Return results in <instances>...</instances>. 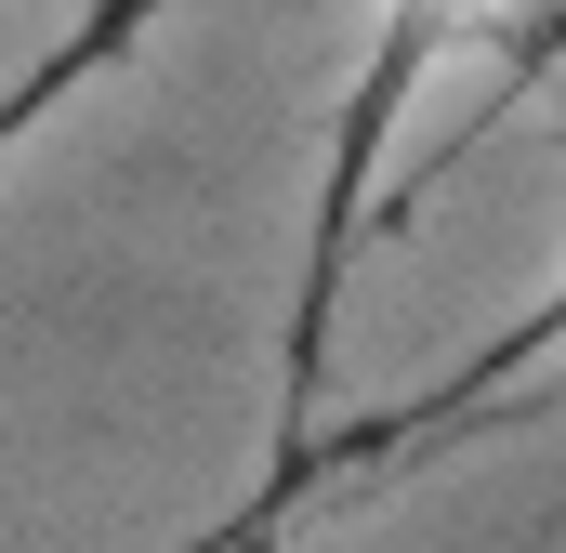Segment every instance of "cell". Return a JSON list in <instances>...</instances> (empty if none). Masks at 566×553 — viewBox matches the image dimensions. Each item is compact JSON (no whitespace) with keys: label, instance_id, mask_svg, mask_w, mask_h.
Wrapping results in <instances>:
<instances>
[{"label":"cell","instance_id":"obj_1","mask_svg":"<svg viewBox=\"0 0 566 553\" xmlns=\"http://www.w3.org/2000/svg\"><path fill=\"white\" fill-rule=\"evenodd\" d=\"M501 13H514V0H369V53H356L343 133H329V211H316V276H303V369H316V330H329V303H343V264H356L369 211H382V158H396V133H409L422 80L448 66V53H474V40H488Z\"/></svg>","mask_w":566,"mask_h":553},{"label":"cell","instance_id":"obj_2","mask_svg":"<svg viewBox=\"0 0 566 553\" xmlns=\"http://www.w3.org/2000/svg\"><path fill=\"white\" fill-rule=\"evenodd\" d=\"M554 369H566V276L541 290V303H527V316H514V330H501V343H488V356H474V369H461V383H448V396L396 409L382 435H356V461H409V448H434V435H474V421L527 409Z\"/></svg>","mask_w":566,"mask_h":553},{"label":"cell","instance_id":"obj_3","mask_svg":"<svg viewBox=\"0 0 566 553\" xmlns=\"http://www.w3.org/2000/svg\"><path fill=\"white\" fill-rule=\"evenodd\" d=\"M119 27H133V0H119V13H93V27H80V40H66V53H53V66H40V80H27V93H0V158H13V145H27V119H40V106H53V93H66V80H80V66H93V53H106V40H119Z\"/></svg>","mask_w":566,"mask_h":553}]
</instances>
